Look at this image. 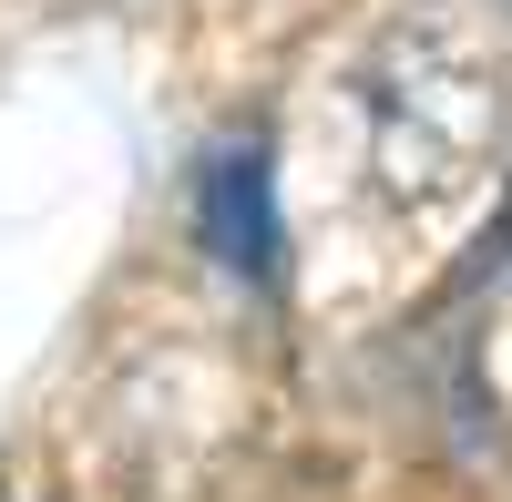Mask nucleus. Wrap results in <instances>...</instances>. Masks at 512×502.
Returning <instances> with one entry per match:
<instances>
[{
    "mask_svg": "<svg viewBox=\"0 0 512 502\" xmlns=\"http://www.w3.org/2000/svg\"><path fill=\"white\" fill-rule=\"evenodd\" d=\"M195 236L236 287H277L287 226H277V164H267L256 134H236V144H216L195 164Z\"/></svg>",
    "mask_w": 512,
    "mask_h": 502,
    "instance_id": "nucleus-1",
    "label": "nucleus"
}]
</instances>
